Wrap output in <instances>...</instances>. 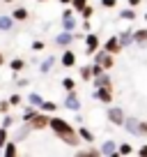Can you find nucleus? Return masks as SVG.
Segmentation results:
<instances>
[{
  "mask_svg": "<svg viewBox=\"0 0 147 157\" xmlns=\"http://www.w3.org/2000/svg\"><path fill=\"white\" fill-rule=\"evenodd\" d=\"M9 69H12L14 74L23 72V69H25V60H23V58H14V60L9 63Z\"/></svg>",
  "mask_w": 147,
  "mask_h": 157,
  "instance_id": "nucleus-24",
  "label": "nucleus"
},
{
  "mask_svg": "<svg viewBox=\"0 0 147 157\" xmlns=\"http://www.w3.org/2000/svg\"><path fill=\"white\" fill-rule=\"evenodd\" d=\"M94 63H99V65H101V67L108 72V69H113V67H115V56H113V53H108V51L101 46V51H97V53H94Z\"/></svg>",
  "mask_w": 147,
  "mask_h": 157,
  "instance_id": "nucleus-3",
  "label": "nucleus"
},
{
  "mask_svg": "<svg viewBox=\"0 0 147 157\" xmlns=\"http://www.w3.org/2000/svg\"><path fill=\"white\" fill-rule=\"evenodd\" d=\"M48 129L55 134V136L60 139L62 143H67V146H71V148H78L81 146V141L83 139L78 136V132L71 127V125L64 120V118H60V116H51V123H48Z\"/></svg>",
  "mask_w": 147,
  "mask_h": 157,
  "instance_id": "nucleus-1",
  "label": "nucleus"
},
{
  "mask_svg": "<svg viewBox=\"0 0 147 157\" xmlns=\"http://www.w3.org/2000/svg\"><path fill=\"white\" fill-rule=\"evenodd\" d=\"M83 42H85V53L88 56H94L99 51V35L97 33H88Z\"/></svg>",
  "mask_w": 147,
  "mask_h": 157,
  "instance_id": "nucleus-6",
  "label": "nucleus"
},
{
  "mask_svg": "<svg viewBox=\"0 0 147 157\" xmlns=\"http://www.w3.org/2000/svg\"><path fill=\"white\" fill-rule=\"evenodd\" d=\"M16 152H19V148H16V141L12 139V141H7L5 146H2V155L5 157H14Z\"/></svg>",
  "mask_w": 147,
  "mask_h": 157,
  "instance_id": "nucleus-19",
  "label": "nucleus"
},
{
  "mask_svg": "<svg viewBox=\"0 0 147 157\" xmlns=\"http://www.w3.org/2000/svg\"><path fill=\"white\" fill-rule=\"evenodd\" d=\"M101 157H117V141L108 139L101 143Z\"/></svg>",
  "mask_w": 147,
  "mask_h": 157,
  "instance_id": "nucleus-10",
  "label": "nucleus"
},
{
  "mask_svg": "<svg viewBox=\"0 0 147 157\" xmlns=\"http://www.w3.org/2000/svg\"><path fill=\"white\" fill-rule=\"evenodd\" d=\"M2 2H7V5H12V2H14V0H2Z\"/></svg>",
  "mask_w": 147,
  "mask_h": 157,
  "instance_id": "nucleus-46",
  "label": "nucleus"
},
{
  "mask_svg": "<svg viewBox=\"0 0 147 157\" xmlns=\"http://www.w3.org/2000/svg\"><path fill=\"white\" fill-rule=\"evenodd\" d=\"M60 5H71V0H58Z\"/></svg>",
  "mask_w": 147,
  "mask_h": 157,
  "instance_id": "nucleus-44",
  "label": "nucleus"
},
{
  "mask_svg": "<svg viewBox=\"0 0 147 157\" xmlns=\"http://www.w3.org/2000/svg\"><path fill=\"white\" fill-rule=\"evenodd\" d=\"M12 16H14V21H25L30 16V12L25 10V7H16V10L12 12Z\"/></svg>",
  "mask_w": 147,
  "mask_h": 157,
  "instance_id": "nucleus-27",
  "label": "nucleus"
},
{
  "mask_svg": "<svg viewBox=\"0 0 147 157\" xmlns=\"http://www.w3.org/2000/svg\"><path fill=\"white\" fill-rule=\"evenodd\" d=\"M60 63H62V67H74V65H76V53H74V51H69V49H64Z\"/></svg>",
  "mask_w": 147,
  "mask_h": 157,
  "instance_id": "nucleus-15",
  "label": "nucleus"
},
{
  "mask_svg": "<svg viewBox=\"0 0 147 157\" xmlns=\"http://www.w3.org/2000/svg\"><path fill=\"white\" fill-rule=\"evenodd\" d=\"M37 2H48V0H37Z\"/></svg>",
  "mask_w": 147,
  "mask_h": 157,
  "instance_id": "nucleus-47",
  "label": "nucleus"
},
{
  "mask_svg": "<svg viewBox=\"0 0 147 157\" xmlns=\"http://www.w3.org/2000/svg\"><path fill=\"white\" fill-rule=\"evenodd\" d=\"M44 49H46V44L41 42V39H34L32 42V51H44Z\"/></svg>",
  "mask_w": 147,
  "mask_h": 157,
  "instance_id": "nucleus-37",
  "label": "nucleus"
},
{
  "mask_svg": "<svg viewBox=\"0 0 147 157\" xmlns=\"http://www.w3.org/2000/svg\"><path fill=\"white\" fill-rule=\"evenodd\" d=\"M62 88L64 90H67V93H69V90H76V81H74V78H62Z\"/></svg>",
  "mask_w": 147,
  "mask_h": 157,
  "instance_id": "nucleus-32",
  "label": "nucleus"
},
{
  "mask_svg": "<svg viewBox=\"0 0 147 157\" xmlns=\"http://www.w3.org/2000/svg\"><path fill=\"white\" fill-rule=\"evenodd\" d=\"M133 44H136L138 49L147 44V30H145V28H138V30H133Z\"/></svg>",
  "mask_w": 147,
  "mask_h": 157,
  "instance_id": "nucleus-13",
  "label": "nucleus"
},
{
  "mask_svg": "<svg viewBox=\"0 0 147 157\" xmlns=\"http://www.w3.org/2000/svg\"><path fill=\"white\" fill-rule=\"evenodd\" d=\"M145 21H147V14H145Z\"/></svg>",
  "mask_w": 147,
  "mask_h": 157,
  "instance_id": "nucleus-48",
  "label": "nucleus"
},
{
  "mask_svg": "<svg viewBox=\"0 0 147 157\" xmlns=\"http://www.w3.org/2000/svg\"><path fill=\"white\" fill-rule=\"evenodd\" d=\"M37 113H39V109H37V106H25L23 113H21V120H23V123H28V120H32Z\"/></svg>",
  "mask_w": 147,
  "mask_h": 157,
  "instance_id": "nucleus-20",
  "label": "nucleus"
},
{
  "mask_svg": "<svg viewBox=\"0 0 147 157\" xmlns=\"http://www.w3.org/2000/svg\"><path fill=\"white\" fill-rule=\"evenodd\" d=\"M133 146L131 143H117V155H133Z\"/></svg>",
  "mask_w": 147,
  "mask_h": 157,
  "instance_id": "nucleus-29",
  "label": "nucleus"
},
{
  "mask_svg": "<svg viewBox=\"0 0 147 157\" xmlns=\"http://www.w3.org/2000/svg\"><path fill=\"white\" fill-rule=\"evenodd\" d=\"M136 7H127V10H122V12H120V19H122V21H133V19H136Z\"/></svg>",
  "mask_w": 147,
  "mask_h": 157,
  "instance_id": "nucleus-26",
  "label": "nucleus"
},
{
  "mask_svg": "<svg viewBox=\"0 0 147 157\" xmlns=\"http://www.w3.org/2000/svg\"><path fill=\"white\" fill-rule=\"evenodd\" d=\"M74 42H76V35H74L71 30H62V33L55 35V44H58L60 49H69Z\"/></svg>",
  "mask_w": 147,
  "mask_h": 157,
  "instance_id": "nucleus-4",
  "label": "nucleus"
},
{
  "mask_svg": "<svg viewBox=\"0 0 147 157\" xmlns=\"http://www.w3.org/2000/svg\"><path fill=\"white\" fill-rule=\"evenodd\" d=\"M30 132H32V129H30V125L25 123V125H23L21 129H16V132H14V141H21V139H25V136H28Z\"/></svg>",
  "mask_w": 147,
  "mask_h": 157,
  "instance_id": "nucleus-28",
  "label": "nucleus"
},
{
  "mask_svg": "<svg viewBox=\"0 0 147 157\" xmlns=\"http://www.w3.org/2000/svg\"><path fill=\"white\" fill-rule=\"evenodd\" d=\"M48 123H51V113H44V111H39L32 120H28V125H30V129H32V132L48 129Z\"/></svg>",
  "mask_w": 147,
  "mask_h": 157,
  "instance_id": "nucleus-2",
  "label": "nucleus"
},
{
  "mask_svg": "<svg viewBox=\"0 0 147 157\" xmlns=\"http://www.w3.org/2000/svg\"><path fill=\"white\" fill-rule=\"evenodd\" d=\"M140 2H142V0H129V7H138Z\"/></svg>",
  "mask_w": 147,
  "mask_h": 157,
  "instance_id": "nucleus-43",
  "label": "nucleus"
},
{
  "mask_svg": "<svg viewBox=\"0 0 147 157\" xmlns=\"http://www.w3.org/2000/svg\"><path fill=\"white\" fill-rule=\"evenodd\" d=\"M108 120H110L115 127H124L127 116H124V111H122L120 106H108Z\"/></svg>",
  "mask_w": 147,
  "mask_h": 157,
  "instance_id": "nucleus-5",
  "label": "nucleus"
},
{
  "mask_svg": "<svg viewBox=\"0 0 147 157\" xmlns=\"http://www.w3.org/2000/svg\"><path fill=\"white\" fill-rule=\"evenodd\" d=\"M2 65H5V56L0 53V67H2Z\"/></svg>",
  "mask_w": 147,
  "mask_h": 157,
  "instance_id": "nucleus-45",
  "label": "nucleus"
},
{
  "mask_svg": "<svg viewBox=\"0 0 147 157\" xmlns=\"http://www.w3.org/2000/svg\"><path fill=\"white\" fill-rule=\"evenodd\" d=\"M14 125H16V118H14V116H9V113H5V118H2L0 127H7V129H12Z\"/></svg>",
  "mask_w": 147,
  "mask_h": 157,
  "instance_id": "nucleus-30",
  "label": "nucleus"
},
{
  "mask_svg": "<svg viewBox=\"0 0 147 157\" xmlns=\"http://www.w3.org/2000/svg\"><path fill=\"white\" fill-rule=\"evenodd\" d=\"M115 5H117V0H101V7H103V10H113Z\"/></svg>",
  "mask_w": 147,
  "mask_h": 157,
  "instance_id": "nucleus-38",
  "label": "nucleus"
},
{
  "mask_svg": "<svg viewBox=\"0 0 147 157\" xmlns=\"http://www.w3.org/2000/svg\"><path fill=\"white\" fill-rule=\"evenodd\" d=\"M76 155L78 157H101V148H78Z\"/></svg>",
  "mask_w": 147,
  "mask_h": 157,
  "instance_id": "nucleus-17",
  "label": "nucleus"
},
{
  "mask_svg": "<svg viewBox=\"0 0 147 157\" xmlns=\"http://www.w3.org/2000/svg\"><path fill=\"white\" fill-rule=\"evenodd\" d=\"M21 102H23V97H21V95H12V97H9V104H12V106H19Z\"/></svg>",
  "mask_w": 147,
  "mask_h": 157,
  "instance_id": "nucleus-39",
  "label": "nucleus"
},
{
  "mask_svg": "<svg viewBox=\"0 0 147 157\" xmlns=\"http://www.w3.org/2000/svg\"><path fill=\"white\" fill-rule=\"evenodd\" d=\"M7 141H9V129H7V127H0V148L5 146Z\"/></svg>",
  "mask_w": 147,
  "mask_h": 157,
  "instance_id": "nucleus-34",
  "label": "nucleus"
},
{
  "mask_svg": "<svg viewBox=\"0 0 147 157\" xmlns=\"http://www.w3.org/2000/svg\"><path fill=\"white\" fill-rule=\"evenodd\" d=\"M78 14H81V16H83V19H92V14H94V7H92V5H90V2H88V5H85V7H83V10H81V12H78Z\"/></svg>",
  "mask_w": 147,
  "mask_h": 157,
  "instance_id": "nucleus-31",
  "label": "nucleus"
},
{
  "mask_svg": "<svg viewBox=\"0 0 147 157\" xmlns=\"http://www.w3.org/2000/svg\"><path fill=\"white\" fill-rule=\"evenodd\" d=\"M124 129H127L131 136H140V120H138V118H127V120H124Z\"/></svg>",
  "mask_w": 147,
  "mask_h": 157,
  "instance_id": "nucleus-11",
  "label": "nucleus"
},
{
  "mask_svg": "<svg viewBox=\"0 0 147 157\" xmlns=\"http://www.w3.org/2000/svg\"><path fill=\"white\" fill-rule=\"evenodd\" d=\"M94 88H113V81H110V76H108L106 72L101 74V76H94Z\"/></svg>",
  "mask_w": 147,
  "mask_h": 157,
  "instance_id": "nucleus-14",
  "label": "nucleus"
},
{
  "mask_svg": "<svg viewBox=\"0 0 147 157\" xmlns=\"http://www.w3.org/2000/svg\"><path fill=\"white\" fill-rule=\"evenodd\" d=\"M64 109H69V111H81V97L76 95V90H69L67 95H64Z\"/></svg>",
  "mask_w": 147,
  "mask_h": 157,
  "instance_id": "nucleus-8",
  "label": "nucleus"
},
{
  "mask_svg": "<svg viewBox=\"0 0 147 157\" xmlns=\"http://www.w3.org/2000/svg\"><path fill=\"white\" fill-rule=\"evenodd\" d=\"M58 104L55 102H51V99H44V102H41V106H39V111H44V113H51V116H53L55 111H58Z\"/></svg>",
  "mask_w": 147,
  "mask_h": 157,
  "instance_id": "nucleus-22",
  "label": "nucleus"
},
{
  "mask_svg": "<svg viewBox=\"0 0 147 157\" xmlns=\"http://www.w3.org/2000/svg\"><path fill=\"white\" fill-rule=\"evenodd\" d=\"M14 28V16L12 14H0V30L2 33H9Z\"/></svg>",
  "mask_w": 147,
  "mask_h": 157,
  "instance_id": "nucleus-16",
  "label": "nucleus"
},
{
  "mask_svg": "<svg viewBox=\"0 0 147 157\" xmlns=\"http://www.w3.org/2000/svg\"><path fill=\"white\" fill-rule=\"evenodd\" d=\"M138 155H140V157H147V146H140V148H138Z\"/></svg>",
  "mask_w": 147,
  "mask_h": 157,
  "instance_id": "nucleus-42",
  "label": "nucleus"
},
{
  "mask_svg": "<svg viewBox=\"0 0 147 157\" xmlns=\"http://www.w3.org/2000/svg\"><path fill=\"white\" fill-rule=\"evenodd\" d=\"M92 95L99 99V102H103V104H110V102H113V88H97Z\"/></svg>",
  "mask_w": 147,
  "mask_h": 157,
  "instance_id": "nucleus-12",
  "label": "nucleus"
},
{
  "mask_svg": "<svg viewBox=\"0 0 147 157\" xmlns=\"http://www.w3.org/2000/svg\"><path fill=\"white\" fill-rule=\"evenodd\" d=\"M41 102H44V97H41L39 93H28V104H30V106H37V109H39Z\"/></svg>",
  "mask_w": 147,
  "mask_h": 157,
  "instance_id": "nucleus-25",
  "label": "nucleus"
},
{
  "mask_svg": "<svg viewBox=\"0 0 147 157\" xmlns=\"http://www.w3.org/2000/svg\"><path fill=\"white\" fill-rule=\"evenodd\" d=\"M9 106H12L9 99H2V102H0V113H7V111H9Z\"/></svg>",
  "mask_w": 147,
  "mask_h": 157,
  "instance_id": "nucleus-40",
  "label": "nucleus"
},
{
  "mask_svg": "<svg viewBox=\"0 0 147 157\" xmlns=\"http://www.w3.org/2000/svg\"><path fill=\"white\" fill-rule=\"evenodd\" d=\"M53 65H55V56H46V60H41V63H39V72L41 74H48L51 69H53Z\"/></svg>",
  "mask_w": 147,
  "mask_h": 157,
  "instance_id": "nucleus-18",
  "label": "nucleus"
},
{
  "mask_svg": "<svg viewBox=\"0 0 147 157\" xmlns=\"http://www.w3.org/2000/svg\"><path fill=\"white\" fill-rule=\"evenodd\" d=\"M83 30H85V33H90V30H92V25H90V19H83Z\"/></svg>",
  "mask_w": 147,
  "mask_h": 157,
  "instance_id": "nucleus-41",
  "label": "nucleus"
},
{
  "mask_svg": "<svg viewBox=\"0 0 147 157\" xmlns=\"http://www.w3.org/2000/svg\"><path fill=\"white\" fill-rule=\"evenodd\" d=\"M103 49H106L108 53H113V56H117L120 51L124 49V46H122V42H120V37H117V35H113V37H108L106 42H103Z\"/></svg>",
  "mask_w": 147,
  "mask_h": 157,
  "instance_id": "nucleus-9",
  "label": "nucleus"
},
{
  "mask_svg": "<svg viewBox=\"0 0 147 157\" xmlns=\"http://www.w3.org/2000/svg\"><path fill=\"white\" fill-rule=\"evenodd\" d=\"M81 78H83V81H92V67H83L81 69Z\"/></svg>",
  "mask_w": 147,
  "mask_h": 157,
  "instance_id": "nucleus-36",
  "label": "nucleus"
},
{
  "mask_svg": "<svg viewBox=\"0 0 147 157\" xmlns=\"http://www.w3.org/2000/svg\"><path fill=\"white\" fill-rule=\"evenodd\" d=\"M90 67H92V78H94V76H101V74L106 72V69H103V67H101L99 63H92Z\"/></svg>",
  "mask_w": 147,
  "mask_h": 157,
  "instance_id": "nucleus-35",
  "label": "nucleus"
},
{
  "mask_svg": "<svg viewBox=\"0 0 147 157\" xmlns=\"http://www.w3.org/2000/svg\"><path fill=\"white\" fill-rule=\"evenodd\" d=\"M85 5H88V0H71V10L76 12V14H78V12L83 10Z\"/></svg>",
  "mask_w": 147,
  "mask_h": 157,
  "instance_id": "nucleus-33",
  "label": "nucleus"
},
{
  "mask_svg": "<svg viewBox=\"0 0 147 157\" xmlns=\"http://www.w3.org/2000/svg\"><path fill=\"white\" fill-rule=\"evenodd\" d=\"M78 136L83 139L85 143H94V132L88 129V127H78Z\"/></svg>",
  "mask_w": 147,
  "mask_h": 157,
  "instance_id": "nucleus-23",
  "label": "nucleus"
},
{
  "mask_svg": "<svg viewBox=\"0 0 147 157\" xmlns=\"http://www.w3.org/2000/svg\"><path fill=\"white\" fill-rule=\"evenodd\" d=\"M120 37V42H122V46L127 49L129 44H133V30H122V33L117 35Z\"/></svg>",
  "mask_w": 147,
  "mask_h": 157,
  "instance_id": "nucleus-21",
  "label": "nucleus"
},
{
  "mask_svg": "<svg viewBox=\"0 0 147 157\" xmlns=\"http://www.w3.org/2000/svg\"><path fill=\"white\" fill-rule=\"evenodd\" d=\"M78 28V21H76V12L74 10H64V14H62V30H76Z\"/></svg>",
  "mask_w": 147,
  "mask_h": 157,
  "instance_id": "nucleus-7",
  "label": "nucleus"
}]
</instances>
